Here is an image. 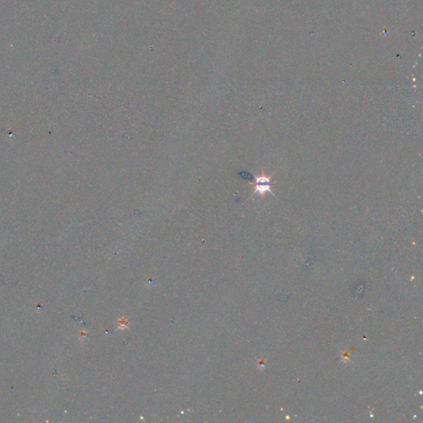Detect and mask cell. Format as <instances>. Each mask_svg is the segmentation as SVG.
<instances>
[{"label": "cell", "mask_w": 423, "mask_h": 423, "mask_svg": "<svg viewBox=\"0 0 423 423\" xmlns=\"http://www.w3.org/2000/svg\"><path fill=\"white\" fill-rule=\"evenodd\" d=\"M255 179L254 193L263 196L266 192H270V193H272L273 196H275L274 193L271 191V188H270L273 183H271L270 177H267L265 175H261V176H255Z\"/></svg>", "instance_id": "obj_1"}]
</instances>
